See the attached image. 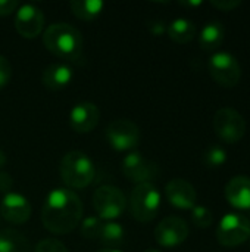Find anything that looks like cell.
Wrapping results in <instances>:
<instances>
[{"label": "cell", "instance_id": "ac0fdd59", "mask_svg": "<svg viewBox=\"0 0 250 252\" xmlns=\"http://www.w3.org/2000/svg\"><path fill=\"white\" fill-rule=\"evenodd\" d=\"M196 32L197 30H196L194 22L187 18H175L167 27L168 37L178 44L190 43L196 37Z\"/></svg>", "mask_w": 250, "mask_h": 252}, {"label": "cell", "instance_id": "5b68a950", "mask_svg": "<svg viewBox=\"0 0 250 252\" xmlns=\"http://www.w3.org/2000/svg\"><path fill=\"white\" fill-rule=\"evenodd\" d=\"M93 207L102 221H115L124 214L127 198L116 186L105 185L96 189L93 195Z\"/></svg>", "mask_w": 250, "mask_h": 252}, {"label": "cell", "instance_id": "d4e9b609", "mask_svg": "<svg viewBox=\"0 0 250 252\" xmlns=\"http://www.w3.org/2000/svg\"><path fill=\"white\" fill-rule=\"evenodd\" d=\"M192 221L199 229H208L214 223V216L209 208L203 205H196L192 210Z\"/></svg>", "mask_w": 250, "mask_h": 252}, {"label": "cell", "instance_id": "9c48e42d", "mask_svg": "<svg viewBox=\"0 0 250 252\" xmlns=\"http://www.w3.org/2000/svg\"><path fill=\"white\" fill-rule=\"evenodd\" d=\"M208 69L215 83L222 87H236L242 77V68L234 55L228 52H217L208 62Z\"/></svg>", "mask_w": 250, "mask_h": 252}, {"label": "cell", "instance_id": "5bb4252c", "mask_svg": "<svg viewBox=\"0 0 250 252\" xmlns=\"http://www.w3.org/2000/svg\"><path fill=\"white\" fill-rule=\"evenodd\" d=\"M168 202L177 210H193L196 207L197 193L194 186L184 179H172L165 188Z\"/></svg>", "mask_w": 250, "mask_h": 252}, {"label": "cell", "instance_id": "e0dca14e", "mask_svg": "<svg viewBox=\"0 0 250 252\" xmlns=\"http://www.w3.org/2000/svg\"><path fill=\"white\" fill-rule=\"evenodd\" d=\"M74 71L66 63H53L43 71V84L49 90H60L71 84Z\"/></svg>", "mask_w": 250, "mask_h": 252}, {"label": "cell", "instance_id": "6da1fadb", "mask_svg": "<svg viewBox=\"0 0 250 252\" xmlns=\"http://www.w3.org/2000/svg\"><path fill=\"white\" fill-rule=\"evenodd\" d=\"M83 219V204L78 195L68 188H56L44 199L41 223L55 235L71 233Z\"/></svg>", "mask_w": 250, "mask_h": 252}, {"label": "cell", "instance_id": "83f0119b", "mask_svg": "<svg viewBox=\"0 0 250 252\" xmlns=\"http://www.w3.org/2000/svg\"><path fill=\"white\" fill-rule=\"evenodd\" d=\"M211 4L215 9H220L222 12H233L234 9L242 6V1L240 0H212Z\"/></svg>", "mask_w": 250, "mask_h": 252}, {"label": "cell", "instance_id": "8fae6325", "mask_svg": "<svg viewBox=\"0 0 250 252\" xmlns=\"http://www.w3.org/2000/svg\"><path fill=\"white\" fill-rule=\"evenodd\" d=\"M189 224L177 216L165 217L155 229V241L164 248H175L189 238Z\"/></svg>", "mask_w": 250, "mask_h": 252}, {"label": "cell", "instance_id": "3957f363", "mask_svg": "<svg viewBox=\"0 0 250 252\" xmlns=\"http://www.w3.org/2000/svg\"><path fill=\"white\" fill-rule=\"evenodd\" d=\"M59 174L68 189H84L94 180L96 167L87 154L81 151H71L62 157Z\"/></svg>", "mask_w": 250, "mask_h": 252}, {"label": "cell", "instance_id": "4fadbf2b", "mask_svg": "<svg viewBox=\"0 0 250 252\" xmlns=\"http://www.w3.org/2000/svg\"><path fill=\"white\" fill-rule=\"evenodd\" d=\"M32 208L29 201L18 192H9L1 198L0 216L10 224L21 226L27 223L31 217Z\"/></svg>", "mask_w": 250, "mask_h": 252}, {"label": "cell", "instance_id": "4316f807", "mask_svg": "<svg viewBox=\"0 0 250 252\" xmlns=\"http://www.w3.org/2000/svg\"><path fill=\"white\" fill-rule=\"evenodd\" d=\"M12 78V65L9 59L0 55V89H4Z\"/></svg>", "mask_w": 250, "mask_h": 252}, {"label": "cell", "instance_id": "7402d4cb", "mask_svg": "<svg viewBox=\"0 0 250 252\" xmlns=\"http://www.w3.org/2000/svg\"><path fill=\"white\" fill-rule=\"evenodd\" d=\"M125 239L124 227L116 221H103L99 233V239L106 248H118Z\"/></svg>", "mask_w": 250, "mask_h": 252}, {"label": "cell", "instance_id": "2e32d148", "mask_svg": "<svg viewBox=\"0 0 250 252\" xmlns=\"http://www.w3.org/2000/svg\"><path fill=\"white\" fill-rule=\"evenodd\" d=\"M225 199L237 210H250V177L236 176L225 186Z\"/></svg>", "mask_w": 250, "mask_h": 252}, {"label": "cell", "instance_id": "8d00e7d4", "mask_svg": "<svg viewBox=\"0 0 250 252\" xmlns=\"http://www.w3.org/2000/svg\"><path fill=\"white\" fill-rule=\"evenodd\" d=\"M0 220H1V216H0Z\"/></svg>", "mask_w": 250, "mask_h": 252}, {"label": "cell", "instance_id": "44dd1931", "mask_svg": "<svg viewBox=\"0 0 250 252\" xmlns=\"http://www.w3.org/2000/svg\"><path fill=\"white\" fill-rule=\"evenodd\" d=\"M29 251H31V245L22 233L13 229H4L0 232V252Z\"/></svg>", "mask_w": 250, "mask_h": 252}, {"label": "cell", "instance_id": "e575fe53", "mask_svg": "<svg viewBox=\"0 0 250 252\" xmlns=\"http://www.w3.org/2000/svg\"><path fill=\"white\" fill-rule=\"evenodd\" d=\"M143 252H161V251H158V250H146V251H143Z\"/></svg>", "mask_w": 250, "mask_h": 252}, {"label": "cell", "instance_id": "d590c367", "mask_svg": "<svg viewBox=\"0 0 250 252\" xmlns=\"http://www.w3.org/2000/svg\"><path fill=\"white\" fill-rule=\"evenodd\" d=\"M248 242H249V245H250V238H249V241H248Z\"/></svg>", "mask_w": 250, "mask_h": 252}, {"label": "cell", "instance_id": "484cf974", "mask_svg": "<svg viewBox=\"0 0 250 252\" xmlns=\"http://www.w3.org/2000/svg\"><path fill=\"white\" fill-rule=\"evenodd\" d=\"M34 252H69L68 248L65 247L63 242H60L59 239L55 238H46L43 241H40L35 247Z\"/></svg>", "mask_w": 250, "mask_h": 252}, {"label": "cell", "instance_id": "ba28073f", "mask_svg": "<svg viewBox=\"0 0 250 252\" xmlns=\"http://www.w3.org/2000/svg\"><path fill=\"white\" fill-rule=\"evenodd\" d=\"M214 130L222 142L236 145L246 134V121L236 109L221 108L214 115Z\"/></svg>", "mask_w": 250, "mask_h": 252}, {"label": "cell", "instance_id": "cb8c5ba5", "mask_svg": "<svg viewBox=\"0 0 250 252\" xmlns=\"http://www.w3.org/2000/svg\"><path fill=\"white\" fill-rule=\"evenodd\" d=\"M102 220L99 217H85L81 221V236L85 239H91V241H97L99 239V233L102 229Z\"/></svg>", "mask_w": 250, "mask_h": 252}, {"label": "cell", "instance_id": "7a4b0ae2", "mask_svg": "<svg viewBox=\"0 0 250 252\" xmlns=\"http://www.w3.org/2000/svg\"><path fill=\"white\" fill-rule=\"evenodd\" d=\"M43 43L50 53L66 61L77 59L83 52V35L80 30L66 22L49 25L43 32Z\"/></svg>", "mask_w": 250, "mask_h": 252}, {"label": "cell", "instance_id": "7c38bea8", "mask_svg": "<svg viewBox=\"0 0 250 252\" xmlns=\"http://www.w3.org/2000/svg\"><path fill=\"white\" fill-rule=\"evenodd\" d=\"M13 25L18 34L24 38H35L44 30V13L35 4H22L15 12Z\"/></svg>", "mask_w": 250, "mask_h": 252}, {"label": "cell", "instance_id": "1f68e13d", "mask_svg": "<svg viewBox=\"0 0 250 252\" xmlns=\"http://www.w3.org/2000/svg\"><path fill=\"white\" fill-rule=\"evenodd\" d=\"M180 4L186 6V7H197V6L202 4V1L200 0H197V1H180Z\"/></svg>", "mask_w": 250, "mask_h": 252}, {"label": "cell", "instance_id": "603a6c76", "mask_svg": "<svg viewBox=\"0 0 250 252\" xmlns=\"http://www.w3.org/2000/svg\"><path fill=\"white\" fill-rule=\"evenodd\" d=\"M202 161L208 168H220L227 162V152L222 146L212 145L203 152Z\"/></svg>", "mask_w": 250, "mask_h": 252}, {"label": "cell", "instance_id": "4dcf8cb0", "mask_svg": "<svg viewBox=\"0 0 250 252\" xmlns=\"http://www.w3.org/2000/svg\"><path fill=\"white\" fill-rule=\"evenodd\" d=\"M164 31H167V27H164L162 24H155V28H152V32L155 35H161Z\"/></svg>", "mask_w": 250, "mask_h": 252}, {"label": "cell", "instance_id": "52a82bcc", "mask_svg": "<svg viewBox=\"0 0 250 252\" xmlns=\"http://www.w3.org/2000/svg\"><path fill=\"white\" fill-rule=\"evenodd\" d=\"M250 238V219L239 213L225 214L217 227V241L227 248H236Z\"/></svg>", "mask_w": 250, "mask_h": 252}, {"label": "cell", "instance_id": "f1b7e54d", "mask_svg": "<svg viewBox=\"0 0 250 252\" xmlns=\"http://www.w3.org/2000/svg\"><path fill=\"white\" fill-rule=\"evenodd\" d=\"M19 4L16 0H0V16H9L18 10Z\"/></svg>", "mask_w": 250, "mask_h": 252}, {"label": "cell", "instance_id": "ffe728a7", "mask_svg": "<svg viewBox=\"0 0 250 252\" xmlns=\"http://www.w3.org/2000/svg\"><path fill=\"white\" fill-rule=\"evenodd\" d=\"M225 37V31L221 22H209L206 24L199 34V44L203 50H215L218 49Z\"/></svg>", "mask_w": 250, "mask_h": 252}, {"label": "cell", "instance_id": "d6a6232c", "mask_svg": "<svg viewBox=\"0 0 250 252\" xmlns=\"http://www.w3.org/2000/svg\"><path fill=\"white\" fill-rule=\"evenodd\" d=\"M6 162H7V157H6V154L0 149V170L6 165Z\"/></svg>", "mask_w": 250, "mask_h": 252}, {"label": "cell", "instance_id": "30bf717a", "mask_svg": "<svg viewBox=\"0 0 250 252\" xmlns=\"http://www.w3.org/2000/svg\"><path fill=\"white\" fill-rule=\"evenodd\" d=\"M121 168H122L124 176L136 185L152 183L159 173L156 162L146 158L143 154L137 151L128 152L124 157Z\"/></svg>", "mask_w": 250, "mask_h": 252}, {"label": "cell", "instance_id": "277c9868", "mask_svg": "<svg viewBox=\"0 0 250 252\" xmlns=\"http://www.w3.org/2000/svg\"><path fill=\"white\" fill-rule=\"evenodd\" d=\"M161 192L153 183L136 185L130 193L128 205L131 216L140 223H149L155 220L161 208Z\"/></svg>", "mask_w": 250, "mask_h": 252}, {"label": "cell", "instance_id": "d6986e66", "mask_svg": "<svg viewBox=\"0 0 250 252\" xmlns=\"http://www.w3.org/2000/svg\"><path fill=\"white\" fill-rule=\"evenodd\" d=\"M69 9L72 15L81 21H94L102 15L105 3L102 0H72Z\"/></svg>", "mask_w": 250, "mask_h": 252}, {"label": "cell", "instance_id": "8992f818", "mask_svg": "<svg viewBox=\"0 0 250 252\" xmlns=\"http://www.w3.org/2000/svg\"><path fill=\"white\" fill-rule=\"evenodd\" d=\"M105 137L109 146L116 152H133L140 145V128L136 123L118 118L108 124Z\"/></svg>", "mask_w": 250, "mask_h": 252}, {"label": "cell", "instance_id": "f546056e", "mask_svg": "<svg viewBox=\"0 0 250 252\" xmlns=\"http://www.w3.org/2000/svg\"><path fill=\"white\" fill-rule=\"evenodd\" d=\"M13 179L10 177V174L7 173H3L0 171V193H9L12 192V188H13Z\"/></svg>", "mask_w": 250, "mask_h": 252}, {"label": "cell", "instance_id": "836d02e7", "mask_svg": "<svg viewBox=\"0 0 250 252\" xmlns=\"http://www.w3.org/2000/svg\"><path fill=\"white\" fill-rule=\"evenodd\" d=\"M97 252H124V251H121V250H118V248H102V250H99Z\"/></svg>", "mask_w": 250, "mask_h": 252}, {"label": "cell", "instance_id": "9a60e30c", "mask_svg": "<svg viewBox=\"0 0 250 252\" xmlns=\"http://www.w3.org/2000/svg\"><path fill=\"white\" fill-rule=\"evenodd\" d=\"M100 118V111L93 102H80L72 106L69 112V126L77 133L93 131Z\"/></svg>", "mask_w": 250, "mask_h": 252}]
</instances>
